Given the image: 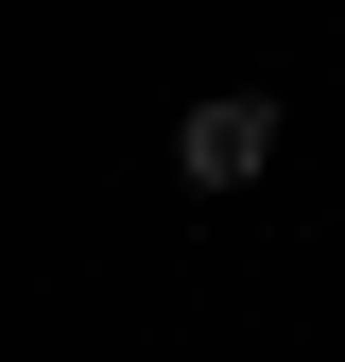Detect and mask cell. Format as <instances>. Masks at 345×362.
I'll return each instance as SVG.
<instances>
[{
  "label": "cell",
  "mask_w": 345,
  "mask_h": 362,
  "mask_svg": "<svg viewBox=\"0 0 345 362\" xmlns=\"http://www.w3.org/2000/svg\"><path fill=\"white\" fill-rule=\"evenodd\" d=\"M259 173H276V104L259 86H207L172 121V190H259Z\"/></svg>",
  "instance_id": "obj_1"
}]
</instances>
